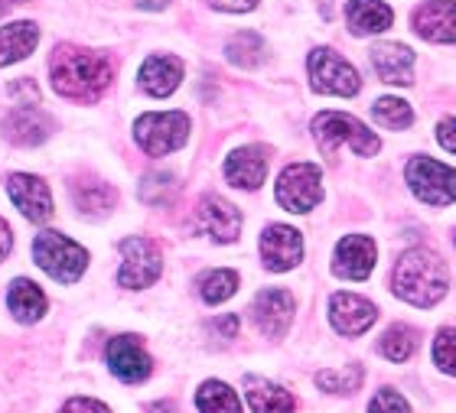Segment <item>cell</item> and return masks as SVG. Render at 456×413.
Masks as SVG:
<instances>
[{"label":"cell","mask_w":456,"mask_h":413,"mask_svg":"<svg viewBox=\"0 0 456 413\" xmlns=\"http://www.w3.org/2000/svg\"><path fill=\"white\" fill-rule=\"evenodd\" d=\"M209 332L222 336V342L235 338L238 336V316H235V312H228V316H222V320H212L209 322Z\"/></svg>","instance_id":"8d00e7d4"},{"label":"cell","mask_w":456,"mask_h":413,"mask_svg":"<svg viewBox=\"0 0 456 413\" xmlns=\"http://www.w3.org/2000/svg\"><path fill=\"white\" fill-rule=\"evenodd\" d=\"M434 361L440 371L456 377V329H440L434 338Z\"/></svg>","instance_id":"836d02e7"},{"label":"cell","mask_w":456,"mask_h":413,"mask_svg":"<svg viewBox=\"0 0 456 413\" xmlns=\"http://www.w3.org/2000/svg\"><path fill=\"white\" fill-rule=\"evenodd\" d=\"M245 397L251 413H294V397L274 381H265L257 375L245 377Z\"/></svg>","instance_id":"7402d4cb"},{"label":"cell","mask_w":456,"mask_h":413,"mask_svg":"<svg viewBox=\"0 0 456 413\" xmlns=\"http://www.w3.org/2000/svg\"><path fill=\"white\" fill-rule=\"evenodd\" d=\"M219 10H228V13H245L257 4V0H212Z\"/></svg>","instance_id":"f35d334b"},{"label":"cell","mask_w":456,"mask_h":413,"mask_svg":"<svg viewBox=\"0 0 456 413\" xmlns=\"http://www.w3.org/2000/svg\"><path fill=\"white\" fill-rule=\"evenodd\" d=\"M147 413H176V407L170 401H163V404H147Z\"/></svg>","instance_id":"60d3db41"},{"label":"cell","mask_w":456,"mask_h":413,"mask_svg":"<svg viewBox=\"0 0 456 413\" xmlns=\"http://www.w3.org/2000/svg\"><path fill=\"white\" fill-rule=\"evenodd\" d=\"M10 4H13V0H0V17H4V13H7V7Z\"/></svg>","instance_id":"7bdbcfd3"},{"label":"cell","mask_w":456,"mask_h":413,"mask_svg":"<svg viewBox=\"0 0 456 413\" xmlns=\"http://www.w3.org/2000/svg\"><path fill=\"white\" fill-rule=\"evenodd\" d=\"M447 283V263L440 261V254L428 251V247L404 251L398 267H395V293L420 310L444 300Z\"/></svg>","instance_id":"7a4b0ae2"},{"label":"cell","mask_w":456,"mask_h":413,"mask_svg":"<svg viewBox=\"0 0 456 413\" xmlns=\"http://www.w3.org/2000/svg\"><path fill=\"white\" fill-rule=\"evenodd\" d=\"M53 88L69 101H95L111 85V59L78 46H59L49 62Z\"/></svg>","instance_id":"6da1fadb"},{"label":"cell","mask_w":456,"mask_h":413,"mask_svg":"<svg viewBox=\"0 0 456 413\" xmlns=\"http://www.w3.org/2000/svg\"><path fill=\"white\" fill-rule=\"evenodd\" d=\"M414 348H418V332L411 326H391L381 338V355L388 361H408L414 355Z\"/></svg>","instance_id":"f546056e"},{"label":"cell","mask_w":456,"mask_h":413,"mask_svg":"<svg viewBox=\"0 0 456 413\" xmlns=\"http://www.w3.org/2000/svg\"><path fill=\"white\" fill-rule=\"evenodd\" d=\"M238 290V273L235 271H209L200 280V293L206 303H225Z\"/></svg>","instance_id":"1f68e13d"},{"label":"cell","mask_w":456,"mask_h":413,"mask_svg":"<svg viewBox=\"0 0 456 413\" xmlns=\"http://www.w3.org/2000/svg\"><path fill=\"white\" fill-rule=\"evenodd\" d=\"M408 176L411 192L428 202V206H453L456 202V169L444 166L440 160H430V157H414L404 169Z\"/></svg>","instance_id":"8992f818"},{"label":"cell","mask_w":456,"mask_h":413,"mask_svg":"<svg viewBox=\"0 0 456 413\" xmlns=\"http://www.w3.org/2000/svg\"><path fill=\"white\" fill-rule=\"evenodd\" d=\"M72 198H76L78 212H86V215H108L118 202V192L102 179H78L72 182Z\"/></svg>","instance_id":"484cf974"},{"label":"cell","mask_w":456,"mask_h":413,"mask_svg":"<svg viewBox=\"0 0 456 413\" xmlns=\"http://www.w3.org/2000/svg\"><path fill=\"white\" fill-rule=\"evenodd\" d=\"M323 198V173L314 163H290L277 179V202L287 212L304 215Z\"/></svg>","instance_id":"52a82bcc"},{"label":"cell","mask_w":456,"mask_h":413,"mask_svg":"<svg viewBox=\"0 0 456 413\" xmlns=\"http://www.w3.org/2000/svg\"><path fill=\"white\" fill-rule=\"evenodd\" d=\"M314 137L326 157H333L339 143H349L359 157H375V153L381 150V141L365 127V124L349 117V114H339V111L320 114V117L314 121Z\"/></svg>","instance_id":"3957f363"},{"label":"cell","mask_w":456,"mask_h":413,"mask_svg":"<svg viewBox=\"0 0 456 413\" xmlns=\"http://www.w3.org/2000/svg\"><path fill=\"white\" fill-rule=\"evenodd\" d=\"M196 231L228 245L241 231V212L222 196H206L200 202V212H196Z\"/></svg>","instance_id":"4fadbf2b"},{"label":"cell","mask_w":456,"mask_h":413,"mask_svg":"<svg viewBox=\"0 0 456 413\" xmlns=\"http://www.w3.org/2000/svg\"><path fill=\"white\" fill-rule=\"evenodd\" d=\"M108 368L124 385H141L151 377V355L137 336H118L108 342Z\"/></svg>","instance_id":"8fae6325"},{"label":"cell","mask_w":456,"mask_h":413,"mask_svg":"<svg viewBox=\"0 0 456 413\" xmlns=\"http://www.w3.org/2000/svg\"><path fill=\"white\" fill-rule=\"evenodd\" d=\"M121 271H118V283L127 290H143L151 287L163 271V257L153 241L147 238H124L121 241Z\"/></svg>","instance_id":"9c48e42d"},{"label":"cell","mask_w":456,"mask_h":413,"mask_svg":"<svg viewBox=\"0 0 456 413\" xmlns=\"http://www.w3.org/2000/svg\"><path fill=\"white\" fill-rule=\"evenodd\" d=\"M251 316L267 338H281L294 322V296L287 290H261L251 303Z\"/></svg>","instance_id":"5bb4252c"},{"label":"cell","mask_w":456,"mask_h":413,"mask_svg":"<svg viewBox=\"0 0 456 413\" xmlns=\"http://www.w3.org/2000/svg\"><path fill=\"white\" fill-rule=\"evenodd\" d=\"M310 82H314L316 92L342 94V98H352L362 88L359 72L336 49H314L310 53Z\"/></svg>","instance_id":"ba28073f"},{"label":"cell","mask_w":456,"mask_h":413,"mask_svg":"<svg viewBox=\"0 0 456 413\" xmlns=\"http://www.w3.org/2000/svg\"><path fill=\"white\" fill-rule=\"evenodd\" d=\"M369 413H411V404L398 391H391V387H381L379 394L371 397Z\"/></svg>","instance_id":"e575fe53"},{"label":"cell","mask_w":456,"mask_h":413,"mask_svg":"<svg viewBox=\"0 0 456 413\" xmlns=\"http://www.w3.org/2000/svg\"><path fill=\"white\" fill-rule=\"evenodd\" d=\"M371 114L388 131H404V127L414 124V111H411V104L404 98H379V101L371 104Z\"/></svg>","instance_id":"f1b7e54d"},{"label":"cell","mask_w":456,"mask_h":413,"mask_svg":"<svg viewBox=\"0 0 456 413\" xmlns=\"http://www.w3.org/2000/svg\"><path fill=\"white\" fill-rule=\"evenodd\" d=\"M414 29L430 43H456V0H430L414 13Z\"/></svg>","instance_id":"ac0fdd59"},{"label":"cell","mask_w":456,"mask_h":413,"mask_svg":"<svg viewBox=\"0 0 456 413\" xmlns=\"http://www.w3.org/2000/svg\"><path fill=\"white\" fill-rule=\"evenodd\" d=\"M261 257H265L267 271H290L304 257V238L290 225H267L261 235Z\"/></svg>","instance_id":"7c38bea8"},{"label":"cell","mask_w":456,"mask_h":413,"mask_svg":"<svg viewBox=\"0 0 456 413\" xmlns=\"http://www.w3.org/2000/svg\"><path fill=\"white\" fill-rule=\"evenodd\" d=\"M7 306L17 322H37L46 312V293L27 277H17L7 290Z\"/></svg>","instance_id":"cb8c5ba5"},{"label":"cell","mask_w":456,"mask_h":413,"mask_svg":"<svg viewBox=\"0 0 456 413\" xmlns=\"http://www.w3.org/2000/svg\"><path fill=\"white\" fill-rule=\"evenodd\" d=\"M267 46H265V39L257 36V33H235V36L228 39V46H225V56L232 66L238 69H255L261 59H265Z\"/></svg>","instance_id":"83f0119b"},{"label":"cell","mask_w":456,"mask_h":413,"mask_svg":"<svg viewBox=\"0 0 456 413\" xmlns=\"http://www.w3.org/2000/svg\"><path fill=\"white\" fill-rule=\"evenodd\" d=\"M371 69L379 72L381 82L411 85L414 82V53L401 43H379L371 49Z\"/></svg>","instance_id":"d6986e66"},{"label":"cell","mask_w":456,"mask_h":413,"mask_svg":"<svg viewBox=\"0 0 456 413\" xmlns=\"http://www.w3.org/2000/svg\"><path fill=\"white\" fill-rule=\"evenodd\" d=\"M437 141L444 150L456 153V117H444V121L437 124Z\"/></svg>","instance_id":"74e56055"},{"label":"cell","mask_w":456,"mask_h":413,"mask_svg":"<svg viewBox=\"0 0 456 413\" xmlns=\"http://www.w3.org/2000/svg\"><path fill=\"white\" fill-rule=\"evenodd\" d=\"M267 176V153L261 147H241L225 160V179L238 189H257Z\"/></svg>","instance_id":"ffe728a7"},{"label":"cell","mask_w":456,"mask_h":413,"mask_svg":"<svg viewBox=\"0 0 456 413\" xmlns=\"http://www.w3.org/2000/svg\"><path fill=\"white\" fill-rule=\"evenodd\" d=\"M33 257L43 271L59 283H76L88 267L86 247H78L72 238L59 235V231H43L33 241Z\"/></svg>","instance_id":"277c9868"},{"label":"cell","mask_w":456,"mask_h":413,"mask_svg":"<svg viewBox=\"0 0 456 413\" xmlns=\"http://www.w3.org/2000/svg\"><path fill=\"white\" fill-rule=\"evenodd\" d=\"M170 4V0H137V7H143V10H163Z\"/></svg>","instance_id":"b9f144b4"},{"label":"cell","mask_w":456,"mask_h":413,"mask_svg":"<svg viewBox=\"0 0 456 413\" xmlns=\"http://www.w3.org/2000/svg\"><path fill=\"white\" fill-rule=\"evenodd\" d=\"M53 127H56L53 117L46 111H39L37 104H20L17 111H10L7 121H4L7 141L17 143V147H39L53 134Z\"/></svg>","instance_id":"9a60e30c"},{"label":"cell","mask_w":456,"mask_h":413,"mask_svg":"<svg viewBox=\"0 0 456 413\" xmlns=\"http://www.w3.org/2000/svg\"><path fill=\"white\" fill-rule=\"evenodd\" d=\"M375 257H379V247L375 241L365 235H349L342 238L339 247H336V261L333 271L346 280H365L371 271H375Z\"/></svg>","instance_id":"e0dca14e"},{"label":"cell","mask_w":456,"mask_h":413,"mask_svg":"<svg viewBox=\"0 0 456 413\" xmlns=\"http://www.w3.org/2000/svg\"><path fill=\"white\" fill-rule=\"evenodd\" d=\"M10 247H13V235H10V225L0 218V261L10 254Z\"/></svg>","instance_id":"ab89813d"},{"label":"cell","mask_w":456,"mask_h":413,"mask_svg":"<svg viewBox=\"0 0 456 413\" xmlns=\"http://www.w3.org/2000/svg\"><path fill=\"white\" fill-rule=\"evenodd\" d=\"M183 62L176 56H151L141 66V88L153 98H167L180 88Z\"/></svg>","instance_id":"44dd1931"},{"label":"cell","mask_w":456,"mask_h":413,"mask_svg":"<svg viewBox=\"0 0 456 413\" xmlns=\"http://www.w3.org/2000/svg\"><path fill=\"white\" fill-rule=\"evenodd\" d=\"M13 4H23V0H13Z\"/></svg>","instance_id":"ee69618b"},{"label":"cell","mask_w":456,"mask_h":413,"mask_svg":"<svg viewBox=\"0 0 456 413\" xmlns=\"http://www.w3.org/2000/svg\"><path fill=\"white\" fill-rule=\"evenodd\" d=\"M134 137L141 143L143 153L151 157H167L180 150L190 141V117L183 111H163V114H143L134 124Z\"/></svg>","instance_id":"5b68a950"},{"label":"cell","mask_w":456,"mask_h":413,"mask_svg":"<svg viewBox=\"0 0 456 413\" xmlns=\"http://www.w3.org/2000/svg\"><path fill=\"white\" fill-rule=\"evenodd\" d=\"M59 413H111L102 401H92V397H72Z\"/></svg>","instance_id":"d590c367"},{"label":"cell","mask_w":456,"mask_h":413,"mask_svg":"<svg viewBox=\"0 0 456 413\" xmlns=\"http://www.w3.org/2000/svg\"><path fill=\"white\" fill-rule=\"evenodd\" d=\"M316 385L323 387V391H330V394H352V391L362 385V368L349 365V368H342V371H320V375H316Z\"/></svg>","instance_id":"d6a6232c"},{"label":"cell","mask_w":456,"mask_h":413,"mask_svg":"<svg viewBox=\"0 0 456 413\" xmlns=\"http://www.w3.org/2000/svg\"><path fill=\"white\" fill-rule=\"evenodd\" d=\"M346 17H349V29L355 36L385 33L391 27V7L381 4V0H349Z\"/></svg>","instance_id":"d4e9b609"},{"label":"cell","mask_w":456,"mask_h":413,"mask_svg":"<svg viewBox=\"0 0 456 413\" xmlns=\"http://www.w3.org/2000/svg\"><path fill=\"white\" fill-rule=\"evenodd\" d=\"M37 43H39V29L29 20H17V23L0 27V69L27 59L37 49Z\"/></svg>","instance_id":"603a6c76"},{"label":"cell","mask_w":456,"mask_h":413,"mask_svg":"<svg viewBox=\"0 0 456 413\" xmlns=\"http://www.w3.org/2000/svg\"><path fill=\"white\" fill-rule=\"evenodd\" d=\"M173 196H176V179H173V173H147L141 179V202H147V206L160 208Z\"/></svg>","instance_id":"4dcf8cb0"},{"label":"cell","mask_w":456,"mask_h":413,"mask_svg":"<svg viewBox=\"0 0 456 413\" xmlns=\"http://www.w3.org/2000/svg\"><path fill=\"white\" fill-rule=\"evenodd\" d=\"M7 196L20 208V215L37 222V225L53 218V196H49V186L39 176H27V173L7 176Z\"/></svg>","instance_id":"30bf717a"},{"label":"cell","mask_w":456,"mask_h":413,"mask_svg":"<svg viewBox=\"0 0 456 413\" xmlns=\"http://www.w3.org/2000/svg\"><path fill=\"white\" fill-rule=\"evenodd\" d=\"M375 320H379V310L355 293H336L330 300V322L339 336H362L365 329H371Z\"/></svg>","instance_id":"2e32d148"},{"label":"cell","mask_w":456,"mask_h":413,"mask_svg":"<svg viewBox=\"0 0 456 413\" xmlns=\"http://www.w3.org/2000/svg\"><path fill=\"white\" fill-rule=\"evenodd\" d=\"M196 407H200V413H241L238 394L222 381H206L196 391Z\"/></svg>","instance_id":"4316f807"}]
</instances>
